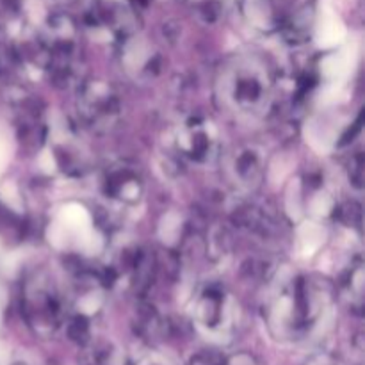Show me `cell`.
Returning <instances> with one entry per match:
<instances>
[{
  "label": "cell",
  "instance_id": "5b68a950",
  "mask_svg": "<svg viewBox=\"0 0 365 365\" xmlns=\"http://www.w3.org/2000/svg\"><path fill=\"white\" fill-rule=\"evenodd\" d=\"M246 16L264 32H278L292 45L307 41L314 21V0H246Z\"/></svg>",
  "mask_w": 365,
  "mask_h": 365
},
{
  "label": "cell",
  "instance_id": "8992f818",
  "mask_svg": "<svg viewBox=\"0 0 365 365\" xmlns=\"http://www.w3.org/2000/svg\"><path fill=\"white\" fill-rule=\"evenodd\" d=\"M78 27L95 41L120 48L138 36V13L130 0H84Z\"/></svg>",
  "mask_w": 365,
  "mask_h": 365
},
{
  "label": "cell",
  "instance_id": "7c38bea8",
  "mask_svg": "<svg viewBox=\"0 0 365 365\" xmlns=\"http://www.w3.org/2000/svg\"><path fill=\"white\" fill-rule=\"evenodd\" d=\"M121 50L123 68L139 81L153 78L160 71V56L153 46L143 43L138 36L128 39Z\"/></svg>",
  "mask_w": 365,
  "mask_h": 365
},
{
  "label": "cell",
  "instance_id": "9c48e42d",
  "mask_svg": "<svg viewBox=\"0 0 365 365\" xmlns=\"http://www.w3.org/2000/svg\"><path fill=\"white\" fill-rule=\"evenodd\" d=\"M237 316V307L230 292L221 284H207L198 291L192 317L202 331L214 337L230 334Z\"/></svg>",
  "mask_w": 365,
  "mask_h": 365
},
{
  "label": "cell",
  "instance_id": "7a4b0ae2",
  "mask_svg": "<svg viewBox=\"0 0 365 365\" xmlns=\"http://www.w3.org/2000/svg\"><path fill=\"white\" fill-rule=\"evenodd\" d=\"M331 299V285L316 277H292L274 287L264 305V319L277 339L298 341Z\"/></svg>",
  "mask_w": 365,
  "mask_h": 365
},
{
  "label": "cell",
  "instance_id": "e0dca14e",
  "mask_svg": "<svg viewBox=\"0 0 365 365\" xmlns=\"http://www.w3.org/2000/svg\"><path fill=\"white\" fill-rule=\"evenodd\" d=\"M24 223L16 214L0 203V242H13L21 237Z\"/></svg>",
  "mask_w": 365,
  "mask_h": 365
},
{
  "label": "cell",
  "instance_id": "d6986e66",
  "mask_svg": "<svg viewBox=\"0 0 365 365\" xmlns=\"http://www.w3.org/2000/svg\"><path fill=\"white\" fill-rule=\"evenodd\" d=\"M348 177L351 180V184L356 189H362L364 182V155L360 152H356V155H353L348 163Z\"/></svg>",
  "mask_w": 365,
  "mask_h": 365
},
{
  "label": "cell",
  "instance_id": "7402d4cb",
  "mask_svg": "<svg viewBox=\"0 0 365 365\" xmlns=\"http://www.w3.org/2000/svg\"><path fill=\"white\" fill-rule=\"evenodd\" d=\"M139 365H168V364H164L163 360H157V359H146Z\"/></svg>",
  "mask_w": 365,
  "mask_h": 365
},
{
  "label": "cell",
  "instance_id": "cb8c5ba5",
  "mask_svg": "<svg viewBox=\"0 0 365 365\" xmlns=\"http://www.w3.org/2000/svg\"><path fill=\"white\" fill-rule=\"evenodd\" d=\"M53 2H64V0H53Z\"/></svg>",
  "mask_w": 365,
  "mask_h": 365
},
{
  "label": "cell",
  "instance_id": "44dd1931",
  "mask_svg": "<svg viewBox=\"0 0 365 365\" xmlns=\"http://www.w3.org/2000/svg\"><path fill=\"white\" fill-rule=\"evenodd\" d=\"M225 365H259V362L252 355L241 353V355H235L232 359H225Z\"/></svg>",
  "mask_w": 365,
  "mask_h": 365
},
{
  "label": "cell",
  "instance_id": "5bb4252c",
  "mask_svg": "<svg viewBox=\"0 0 365 365\" xmlns=\"http://www.w3.org/2000/svg\"><path fill=\"white\" fill-rule=\"evenodd\" d=\"M234 221L241 228L253 235H259L262 239L273 237L278 232V223L273 220L271 214L255 205H242L235 210Z\"/></svg>",
  "mask_w": 365,
  "mask_h": 365
},
{
  "label": "cell",
  "instance_id": "4fadbf2b",
  "mask_svg": "<svg viewBox=\"0 0 365 365\" xmlns=\"http://www.w3.org/2000/svg\"><path fill=\"white\" fill-rule=\"evenodd\" d=\"M52 159L56 168L63 175L71 178H78L88 173L91 166V159L88 155V150L84 145L75 141L73 135L59 138L52 141Z\"/></svg>",
  "mask_w": 365,
  "mask_h": 365
},
{
  "label": "cell",
  "instance_id": "9a60e30c",
  "mask_svg": "<svg viewBox=\"0 0 365 365\" xmlns=\"http://www.w3.org/2000/svg\"><path fill=\"white\" fill-rule=\"evenodd\" d=\"M135 331L145 341H159L166 335L168 321L164 319L163 314L155 307L150 305V303H143L135 312Z\"/></svg>",
  "mask_w": 365,
  "mask_h": 365
},
{
  "label": "cell",
  "instance_id": "8fae6325",
  "mask_svg": "<svg viewBox=\"0 0 365 365\" xmlns=\"http://www.w3.org/2000/svg\"><path fill=\"white\" fill-rule=\"evenodd\" d=\"M267 170V155L259 145H245L228 160V177L237 189L255 192L262 185Z\"/></svg>",
  "mask_w": 365,
  "mask_h": 365
},
{
  "label": "cell",
  "instance_id": "3957f363",
  "mask_svg": "<svg viewBox=\"0 0 365 365\" xmlns=\"http://www.w3.org/2000/svg\"><path fill=\"white\" fill-rule=\"evenodd\" d=\"M277 82L264 59L252 53L230 57L216 78V98L220 106L239 118L266 116L274 103Z\"/></svg>",
  "mask_w": 365,
  "mask_h": 365
},
{
  "label": "cell",
  "instance_id": "2e32d148",
  "mask_svg": "<svg viewBox=\"0 0 365 365\" xmlns=\"http://www.w3.org/2000/svg\"><path fill=\"white\" fill-rule=\"evenodd\" d=\"M342 294L351 302L353 307L360 309L362 307L364 296V264L360 260H355L348 269L344 271L341 278Z\"/></svg>",
  "mask_w": 365,
  "mask_h": 365
},
{
  "label": "cell",
  "instance_id": "6da1fadb",
  "mask_svg": "<svg viewBox=\"0 0 365 365\" xmlns=\"http://www.w3.org/2000/svg\"><path fill=\"white\" fill-rule=\"evenodd\" d=\"M24 70L45 75L57 88L82 82L81 27L66 13H52L41 27L16 48Z\"/></svg>",
  "mask_w": 365,
  "mask_h": 365
},
{
  "label": "cell",
  "instance_id": "ba28073f",
  "mask_svg": "<svg viewBox=\"0 0 365 365\" xmlns=\"http://www.w3.org/2000/svg\"><path fill=\"white\" fill-rule=\"evenodd\" d=\"M173 141L180 159L196 166H209L220 157V132L209 118L200 114L187 116L177 125Z\"/></svg>",
  "mask_w": 365,
  "mask_h": 365
},
{
  "label": "cell",
  "instance_id": "277c9868",
  "mask_svg": "<svg viewBox=\"0 0 365 365\" xmlns=\"http://www.w3.org/2000/svg\"><path fill=\"white\" fill-rule=\"evenodd\" d=\"M21 316L39 337H52L68 316L66 292L59 287L50 271L32 269L21 284Z\"/></svg>",
  "mask_w": 365,
  "mask_h": 365
},
{
  "label": "cell",
  "instance_id": "52a82bcc",
  "mask_svg": "<svg viewBox=\"0 0 365 365\" xmlns=\"http://www.w3.org/2000/svg\"><path fill=\"white\" fill-rule=\"evenodd\" d=\"M75 114L82 128L93 134H109L123 116V102L110 82L82 78L75 88Z\"/></svg>",
  "mask_w": 365,
  "mask_h": 365
},
{
  "label": "cell",
  "instance_id": "603a6c76",
  "mask_svg": "<svg viewBox=\"0 0 365 365\" xmlns=\"http://www.w3.org/2000/svg\"><path fill=\"white\" fill-rule=\"evenodd\" d=\"M319 365H334V364H330V362H327V360H324V362L319 364Z\"/></svg>",
  "mask_w": 365,
  "mask_h": 365
},
{
  "label": "cell",
  "instance_id": "ffe728a7",
  "mask_svg": "<svg viewBox=\"0 0 365 365\" xmlns=\"http://www.w3.org/2000/svg\"><path fill=\"white\" fill-rule=\"evenodd\" d=\"M189 365H225V359L217 351H200L192 356Z\"/></svg>",
  "mask_w": 365,
  "mask_h": 365
},
{
  "label": "cell",
  "instance_id": "ac0fdd59",
  "mask_svg": "<svg viewBox=\"0 0 365 365\" xmlns=\"http://www.w3.org/2000/svg\"><path fill=\"white\" fill-rule=\"evenodd\" d=\"M192 7L196 9V13L203 18L205 21H212L220 16L221 6H223L225 0H191Z\"/></svg>",
  "mask_w": 365,
  "mask_h": 365
},
{
  "label": "cell",
  "instance_id": "30bf717a",
  "mask_svg": "<svg viewBox=\"0 0 365 365\" xmlns=\"http://www.w3.org/2000/svg\"><path fill=\"white\" fill-rule=\"evenodd\" d=\"M98 189L100 195L113 205L132 209L143 202L145 178L135 164L128 160H116L100 171Z\"/></svg>",
  "mask_w": 365,
  "mask_h": 365
}]
</instances>
